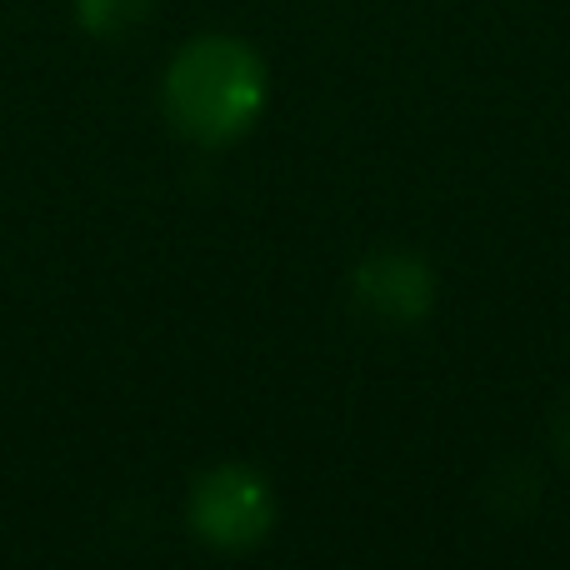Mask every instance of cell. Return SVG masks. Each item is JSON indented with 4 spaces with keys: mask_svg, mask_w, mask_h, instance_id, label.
Returning a JSON list of instances; mask_svg holds the SVG:
<instances>
[{
    "mask_svg": "<svg viewBox=\"0 0 570 570\" xmlns=\"http://www.w3.org/2000/svg\"><path fill=\"white\" fill-rule=\"evenodd\" d=\"M266 60L240 36H196L166 66V116L196 146H230L266 110Z\"/></svg>",
    "mask_w": 570,
    "mask_h": 570,
    "instance_id": "1",
    "label": "cell"
},
{
    "mask_svg": "<svg viewBox=\"0 0 570 570\" xmlns=\"http://www.w3.org/2000/svg\"><path fill=\"white\" fill-rule=\"evenodd\" d=\"M190 531L210 551H250L276 525V495L250 465H216L190 485Z\"/></svg>",
    "mask_w": 570,
    "mask_h": 570,
    "instance_id": "2",
    "label": "cell"
},
{
    "mask_svg": "<svg viewBox=\"0 0 570 570\" xmlns=\"http://www.w3.org/2000/svg\"><path fill=\"white\" fill-rule=\"evenodd\" d=\"M435 281L425 261L405 256V250H381L355 271V301L385 325H411L431 311Z\"/></svg>",
    "mask_w": 570,
    "mask_h": 570,
    "instance_id": "3",
    "label": "cell"
},
{
    "mask_svg": "<svg viewBox=\"0 0 570 570\" xmlns=\"http://www.w3.org/2000/svg\"><path fill=\"white\" fill-rule=\"evenodd\" d=\"M156 10V0H76V20L86 36L96 40H120L140 30Z\"/></svg>",
    "mask_w": 570,
    "mask_h": 570,
    "instance_id": "4",
    "label": "cell"
},
{
    "mask_svg": "<svg viewBox=\"0 0 570 570\" xmlns=\"http://www.w3.org/2000/svg\"><path fill=\"white\" fill-rule=\"evenodd\" d=\"M561 445L570 451V405H566V415H561Z\"/></svg>",
    "mask_w": 570,
    "mask_h": 570,
    "instance_id": "5",
    "label": "cell"
}]
</instances>
